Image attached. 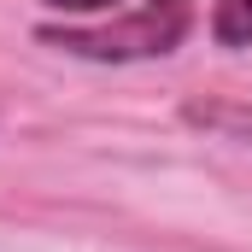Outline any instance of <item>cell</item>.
<instances>
[{"instance_id":"obj_1","label":"cell","mask_w":252,"mask_h":252,"mask_svg":"<svg viewBox=\"0 0 252 252\" xmlns=\"http://www.w3.org/2000/svg\"><path fill=\"white\" fill-rule=\"evenodd\" d=\"M193 30V6L188 0H147L135 6L118 24H100V30H76V24H41L35 35L59 53H76V59H100V64H129V59H164L188 41Z\"/></svg>"},{"instance_id":"obj_2","label":"cell","mask_w":252,"mask_h":252,"mask_svg":"<svg viewBox=\"0 0 252 252\" xmlns=\"http://www.w3.org/2000/svg\"><path fill=\"white\" fill-rule=\"evenodd\" d=\"M182 118H188L193 129L229 135V141H252V106H235V100H188Z\"/></svg>"},{"instance_id":"obj_3","label":"cell","mask_w":252,"mask_h":252,"mask_svg":"<svg viewBox=\"0 0 252 252\" xmlns=\"http://www.w3.org/2000/svg\"><path fill=\"white\" fill-rule=\"evenodd\" d=\"M211 35L223 47H252V0H217L211 6Z\"/></svg>"},{"instance_id":"obj_4","label":"cell","mask_w":252,"mask_h":252,"mask_svg":"<svg viewBox=\"0 0 252 252\" xmlns=\"http://www.w3.org/2000/svg\"><path fill=\"white\" fill-rule=\"evenodd\" d=\"M53 12H106V6H118V0H47Z\"/></svg>"}]
</instances>
